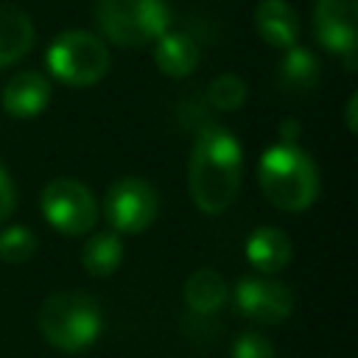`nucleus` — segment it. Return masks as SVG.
I'll return each mask as SVG.
<instances>
[{
	"instance_id": "f257e3e1",
	"label": "nucleus",
	"mask_w": 358,
	"mask_h": 358,
	"mask_svg": "<svg viewBox=\"0 0 358 358\" xmlns=\"http://www.w3.org/2000/svg\"><path fill=\"white\" fill-rule=\"evenodd\" d=\"M243 157L241 143L224 126L207 123L199 129L187 165V185L196 207L207 215L224 213L241 187Z\"/></svg>"
},
{
	"instance_id": "f03ea898",
	"label": "nucleus",
	"mask_w": 358,
	"mask_h": 358,
	"mask_svg": "<svg viewBox=\"0 0 358 358\" xmlns=\"http://www.w3.org/2000/svg\"><path fill=\"white\" fill-rule=\"evenodd\" d=\"M257 182L263 196L285 213H302L319 196V168L296 143L266 148L257 165Z\"/></svg>"
},
{
	"instance_id": "7ed1b4c3",
	"label": "nucleus",
	"mask_w": 358,
	"mask_h": 358,
	"mask_svg": "<svg viewBox=\"0 0 358 358\" xmlns=\"http://www.w3.org/2000/svg\"><path fill=\"white\" fill-rule=\"evenodd\" d=\"M103 310L84 291H56L39 308V333L48 344L64 352H81L98 341Z\"/></svg>"
},
{
	"instance_id": "20e7f679",
	"label": "nucleus",
	"mask_w": 358,
	"mask_h": 358,
	"mask_svg": "<svg viewBox=\"0 0 358 358\" xmlns=\"http://www.w3.org/2000/svg\"><path fill=\"white\" fill-rule=\"evenodd\" d=\"M95 22L109 42L143 48L171 31V8L165 0H95Z\"/></svg>"
},
{
	"instance_id": "39448f33",
	"label": "nucleus",
	"mask_w": 358,
	"mask_h": 358,
	"mask_svg": "<svg viewBox=\"0 0 358 358\" xmlns=\"http://www.w3.org/2000/svg\"><path fill=\"white\" fill-rule=\"evenodd\" d=\"M48 70L53 78L70 87H92L109 70L106 45L90 31H64L48 48Z\"/></svg>"
},
{
	"instance_id": "423d86ee",
	"label": "nucleus",
	"mask_w": 358,
	"mask_h": 358,
	"mask_svg": "<svg viewBox=\"0 0 358 358\" xmlns=\"http://www.w3.org/2000/svg\"><path fill=\"white\" fill-rule=\"evenodd\" d=\"M42 215L62 235H84L98 218V204L87 185L59 176L42 190Z\"/></svg>"
},
{
	"instance_id": "0eeeda50",
	"label": "nucleus",
	"mask_w": 358,
	"mask_h": 358,
	"mask_svg": "<svg viewBox=\"0 0 358 358\" xmlns=\"http://www.w3.org/2000/svg\"><path fill=\"white\" fill-rule=\"evenodd\" d=\"M157 190L137 176H123L106 190L103 213L106 221L115 227V232H143L157 218Z\"/></svg>"
},
{
	"instance_id": "6e6552de",
	"label": "nucleus",
	"mask_w": 358,
	"mask_h": 358,
	"mask_svg": "<svg viewBox=\"0 0 358 358\" xmlns=\"http://www.w3.org/2000/svg\"><path fill=\"white\" fill-rule=\"evenodd\" d=\"M313 31L316 39L347 62V70L355 67L358 45V0H316L313 6Z\"/></svg>"
},
{
	"instance_id": "1a4fd4ad",
	"label": "nucleus",
	"mask_w": 358,
	"mask_h": 358,
	"mask_svg": "<svg viewBox=\"0 0 358 358\" xmlns=\"http://www.w3.org/2000/svg\"><path fill=\"white\" fill-rule=\"evenodd\" d=\"M235 305L238 310L260 324H280L282 319L291 316L294 310V296L291 291L266 277H243L235 285Z\"/></svg>"
},
{
	"instance_id": "9d476101",
	"label": "nucleus",
	"mask_w": 358,
	"mask_h": 358,
	"mask_svg": "<svg viewBox=\"0 0 358 358\" xmlns=\"http://www.w3.org/2000/svg\"><path fill=\"white\" fill-rule=\"evenodd\" d=\"M50 103V84L36 70L11 76L3 87V109L11 117H36Z\"/></svg>"
},
{
	"instance_id": "9b49d317",
	"label": "nucleus",
	"mask_w": 358,
	"mask_h": 358,
	"mask_svg": "<svg viewBox=\"0 0 358 358\" xmlns=\"http://www.w3.org/2000/svg\"><path fill=\"white\" fill-rule=\"evenodd\" d=\"M255 28L263 42L271 48H294L299 36V20L291 3L285 0H260L255 8Z\"/></svg>"
},
{
	"instance_id": "f8f14e48",
	"label": "nucleus",
	"mask_w": 358,
	"mask_h": 358,
	"mask_svg": "<svg viewBox=\"0 0 358 358\" xmlns=\"http://www.w3.org/2000/svg\"><path fill=\"white\" fill-rule=\"evenodd\" d=\"M31 48H34L31 17L14 3H0V67L20 62Z\"/></svg>"
},
{
	"instance_id": "ddd939ff",
	"label": "nucleus",
	"mask_w": 358,
	"mask_h": 358,
	"mask_svg": "<svg viewBox=\"0 0 358 358\" xmlns=\"http://www.w3.org/2000/svg\"><path fill=\"white\" fill-rule=\"evenodd\" d=\"M246 257L263 274L282 271L291 260V241L277 227H260L246 241Z\"/></svg>"
},
{
	"instance_id": "4468645a",
	"label": "nucleus",
	"mask_w": 358,
	"mask_h": 358,
	"mask_svg": "<svg viewBox=\"0 0 358 358\" xmlns=\"http://www.w3.org/2000/svg\"><path fill=\"white\" fill-rule=\"evenodd\" d=\"M154 62L157 67L171 78H185L199 64V45L179 31H165L154 45Z\"/></svg>"
},
{
	"instance_id": "2eb2a0df",
	"label": "nucleus",
	"mask_w": 358,
	"mask_h": 358,
	"mask_svg": "<svg viewBox=\"0 0 358 358\" xmlns=\"http://www.w3.org/2000/svg\"><path fill=\"white\" fill-rule=\"evenodd\" d=\"M322 78V64L308 48H288L280 67H277V84L291 95H305L316 90Z\"/></svg>"
},
{
	"instance_id": "dca6fc26",
	"label": "nucleus",
	"mask_w": 358,
	"mask_h": 358,
	"mask_svg": "<svg viewBox=\"0 0 358 358\" xmlns=\"http://www.w3.org/2000/svg\"><path fill=\"white\" fill-rule=\"evenodd\" d=\"M227 299V282L218 271L213 268H199L187 277L185 282V302L193 313H201V316H210L215 313Z\"/></svg>"
},
{
	"instance_id": "f3484780",
	"label": "nucleus",
	"mask_w": 358,
	"mask_h": 358,
	"mask_svg": "<svg viewBox=\"0 0 358 358\" xmlns=\"http://www.w3.org/2000/svg\"><path fill=\"white\" fill-rule=\"evenodd\" d=\"M123 263V243L117 232H98L81 249V266L92 277H109Z\"/></svg>"
},
{
	"instance_id": "a211bd4d",
	"label": "nucleus",
	"mask_w": 358,
	"mask_h": 358,
	"mask_svg": "<svg viewBox=\"0 0 358 358\" xmlns=\"http://www.w3.org/2000/svg\"><path fill=\"white\" fill-rule=\"evenodd\" d=\"M207 101L221 112H235L246 101V81L235 73H221L207 87Z\"/></svg>"
},
{
	"instance_id": "6ab92c4d",
	"label": "nucleus",
	"mask_w": 358,
	"mask_h": 358,
	"mask_svg": "<svg viewBox=\"0 0 358 358\" xmlns=\"http://www.w3.org/2000/svg\"><path fill=\"white\" fill-rule=\"evenodd\" d=\"M36 252V235L28 227H6L0 232V260L3 263H25Z\"/></svg>"
},
{
	"instance_id": "aec40b11",
	"label": "nucleus",
	"mask_w": 358,
	"mask_h": 358,
	"mask_svg": "<svg viewBox=\"0 0 358 358\" xmlns=\"http://www.w3.org/2000/svg\"><path fill=\"white\" fill-rule=\"evenodd\" d=\"M232 358H274V344L257 333V330H246L235 338L232 344Z\"/></svg>"
},
{
	"instance_id": "412c9836",
	"label": "nucleus",
	"mask_w": 358,
	"mask_h": 358,
	"mask_svg": "<svg viewBox=\"0 0 358 358\" xmlns=\"http://www.w3.org/2000/svg\"><path fill=\"white\" fill-rule=\"evenodd\" d=\"M14 204H17V190H14V182H11L8 171L0 165V221H6V218L14 213Z\"/></svg>"
},
{
	"instance_id": "4be33fe9",
	"label": "nucleus",
	"mask_w": 358,
	"mask_h": 358,
	"mask_svg": "<svg viewBox=\"0 0 358 358\" xmlns=\"http://www.w3.org/2000/svg\"><path fill=\"white\" fill-rule=\"evenodd\" d=\"M280 134H282V143H294L299 137V123L296 120H282L280 123Z\"/></svg>"
},
{
	"instance_id": "5701e85b",
	"label": "nucleus",
	"mask_w": 358,
	"mask_h": 358,
	"mask_svg": "<svg viewBox=\"0 0 358 358\" xmlns=\"http://www.w3.org/2000/svg\"><path fill=\"white\" fill-rule=\"evenodd\" d=\"M347 126H350V131H355V95L347 103Z\"/></svg>"
}]
</instances>
